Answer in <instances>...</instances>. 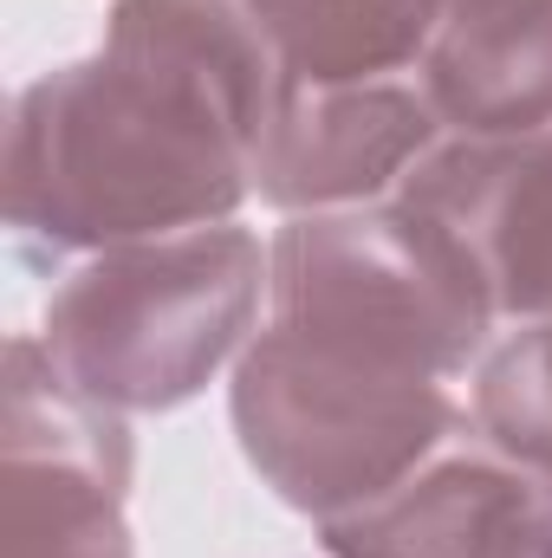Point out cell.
I'll return each instance as SVG.
<instances>
[{"label": "cell", "instance_id": "9c48e42d", "mask_svg": "<svg viewBox=\"0 0 552 558\" xmlns=\"http://www.w3.org/2000/svg\"><path fill=\"white\" fill-rule=\"evenodd\" d=\"M520 474L527 468L468 422L397 487L319 520V546L325 558H481Z\"/></svg>", "mask_w": 552, "mask_h": 558}, {"label": "cell", "instance_id": "7a4b0ae2", "mask_svg": "<svg viewBox=\"0 0 552 558\" xmlns=\"http://www.w3.org/2000/svg\"><path fill=\"white\" fill-rule=\"evenodd\" d=\"M267 247L241 221L124 241L72 260L39 312V344L72 390L118 416L195 403L254 338Z\"/></svg>", "mask_w": 552, "mask_h": 558}, {"label": "cell", "instance_id": "7c38bea8", "mask_svg": "<svg viewBox=\"0 0 552 558\" xmlns=\"http://www.w3.org/2000/svg\"><path fill=\"white\" fill-rule=\"evenodd\" d=\"M481 558H552V474H533V468L520 474Z\"/></svg>", "mask_w": 552, "mask_h": 558}, {"label": "cell", "instance_id": "277c9868", "mask_svg": "<svg viewBox=\"0 0 552 558\" xmlns=\"http://www.w3.org/2000/svg\"><path fill=\"white\" fill-rule=\"evenodd\" d=\"M267 318L377 351L422 377H468L488 357V292L455 241L410 202L286 215L267 241Z\"/></svg>", "mask_w": 552, "mask_h": 558}, {"label": "cell", "instance_id": "52a82bcc", "mask_svg": "<svg viewBox=\"0 0 552 558\" xmlns=\"http://www.w3.org/2000/svg\"><path fill=\"white\" fill-rule=\"evenodd\" d=\"M397 202L455 241L494 325L552 318V131L442 137L404 175Z\"/></svg>", "mask_w": 552, "mask_h": 558}, {"label": "cell", "instance_id": "8fae6325", "mask_svg": "<svg viewBox=\"0 0 552 558\" xmlns=\"http://www.w3.org/2000/svg\"><path fill=\"white\" fill-rule=\"evenodd\" d=\"M475 428L520 468L552 474V318L514 325L475 364Z\"/></svg>", "mask_w": 552, "mask_h": 558}, {"label": "cell", "instance_id": "6da1fadb", "mask_svg": "<svg viewBox=\"0 0 552 558\" xmlns=\"http://www.w3.org/2000/svg\"><path fill=\"white\" fill-rule=\"evenodd\" d=\"M279 52L248 0H118L105 39L13 92L7 228L39 260L235 221Z\"/></svg>", "mask_w": 552, "mask_h": 558}, {"label": "cell", "instance_id": "5b68a950", "mask_svg": "<svg viewBox=\"0 0 552 558\" xmlns=\"http://www.w3.org/2000/svg\"><path fill=\"white\" fill-rule=\"evenodd\" d=\"M0 428V539L7 558H137V448L118 410L59 377L39 331L7 338Z\"/></svg>", "mask_w": 552, "mask_h": 558}, {"label": "cell", "instance_id": "8992f818", "mask_svg": "<svg viewBox=\"0 0 552 558\" xmlns=\"http://www.w3.org/2000/svg\"><path fill=\"white\" fill-rule=\"evenodd\" d=\"M448 137L422 72L345 78V85H279L254 143V195L279 215L364 208L404 189L416 162Z\"/></svg>", "mask_w": 552, "mask_h": 558}, {"label": "cell", "instance_id": "ba28073f", "mask_svg": "<svg viewBox=\"0 0 552 558\" xmlns=\"http://www.w3.org/2000/svg\"><path fill=\"white\" fill-rule=\"evenodd\" d=\"M416 72L448 137L552 131V0H448Z\"/></svg>", "mask_w": 552, "mask_h": 558}, {"label": "cell", "instance_id": "3957f363", "mask_svg": "<svg viewBox=\"0 0 552 558\" xmlns=\"http://www.w3.org/2000/svg\"><path fill=\"white\" fill-rule=\"evenodd\" d=\"M228 416L261 487H274L279 507L312 526L397 487L416 461L475 422L442 377L279 318H267L235 357Z\"/></svg>", "mask_w": 552, "mask_h": 558}, {"label": "cell", "instance_id": "30bf717a", "mask_svg": "<svg viewBox=\"0 0 552 558\" xmlns=\"http://www.w3.org/2000/svg\"><path fill=\"white\" fill-rule=\"evenodd\" d=\"M292 85L416 72L448 0H248Z\"/></svg>", "mask_w": 552, "mask_h": 558}]
</instances>
